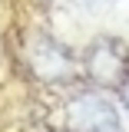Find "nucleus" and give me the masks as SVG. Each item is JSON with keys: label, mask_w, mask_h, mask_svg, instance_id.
Returning a JSON list of instances; mask_svg holds the SVG:
<instances>
[{"label": "nucleus", "mask_w": 129, "mask_h": 132, "mask_svg": "<svg viewBox=\"0 0 129 132\" xmlns=\"http://www.w3.org/2000/svg\"><path fill=\"white\" fill-rule=\"evenodd\" d=\"M86 76L96 86L119 89L129 79V50L116 36H99L86 50Z\"/></svg>", "instance_id": "nucleus-1"}, {"label": "nucleus", "mask_w": 129, "mask_h": 132, "mask_svg": "<svg viewBox=\"0 0 129 132\" xmlns=\"http://www.w3.org/2000/svg\"><path fill=\"white\" fill-rule=\"evenodd\" d=\"M119 89H123V102H126V109H129V79L123 82V86H119Z\"/></svg>", "instance_id": "nucleus-4"}, {"label": "nucleus", "mask_w": 129, "mask_h": 132, "mask_svg": "<svg viewBox=\"0 0 129 132\" xmlns=\"http://www.w3.org/2000/svg\"><path fill=\"white\" fill-rule=\"evenodd\" d=\"M70 129L73 132H119V116H116L113 102L103 96H76L70 102Z\"/></svg>", "instance_id": "nucleus-3"}, {"label": "nucleus", "mask_w": 129, "mask_h": 132, "mask_svg": "<svg viewBox=\"0 0 129 132\" xmlns=\"http://www.w3.org/2000/svg\"><path fill=\"white\" fill-rule=\"evenodd\" d=\"M30 69L47 82H70L76 76L73 53L47 33H36L30 40Z\"/></svg>", "instance_id": "nucleus-2"}]
</instances>
